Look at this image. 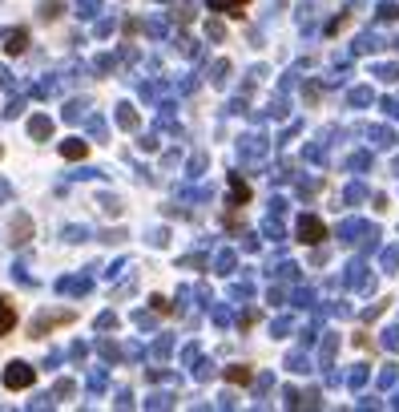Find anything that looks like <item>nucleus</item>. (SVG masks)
Listing matches in <instances>:
<instances>
[{"instance_id":"nucleus-3","label":"nucleus","mask_w":399,"mask_h":412,"mask_svg":"<svg viewBox=\"0 0 399 412\" xmlns=\"http://www.w3.org/2000/svg\"><path fill=\"white\" fill-rule=\"evenodd\" d=\"M85 154H89V146H85L81 138H65L61 142V158H69V162H81Z\"/></svg>"},{"instance_id":"nucleus-8","label":"nucleus","mask_w":399,"mask_h":412,"mask_svg":"<svg viewBox=\"0 0 399 412\" xmlns=\"http://www.w3.org/2000/svg\"><path fill=\"white\" fill-rule=\"evenodd\" d=\"M226 380H234V384H246V380H250V372H246V368H230V372H226Z\"/></svg>"},{"instance_id":"nucleus-2","label":"nucleus","mask_w":399,"mask_h":412,"mask_svg":"<svg viewBox=\"0 0 399 412\" xmlns=\"http://www.w3.org/2000/svg\"><path fill=\"white\" fill-rule=\"evenodd\" d=\"M299 239H303V243H323V239H327V227H323L315 215H306L303 222H299Z\"/></svg>"},{"instance_id":"nucleus-6","label":"nucleus","mask_w":399,"mask_h":412,"mask_svg":"<svg viewBox=\"0 0 399 412\" xmlns=\"http://www.w3.org/2000/svg\"><path fill=\"white\" fill-rule=\"evenodd\" d=\"M246 4H250V0H210V8H230V17H242Z\"/></svg>"},{"instance_id":"nucleus-7","label":"nucleus","mask_w":399,"mask_h":412,"mask_svg":"<svg viewBox=\"0 0 399 412\" xmlns=\"http://www.w3.org/2000/svg\"><path fill=\"white\" fill-rule=\"evenodd\" d=\"M230 190H234V202H246V198H250V190H246L238 178H230Z\"/></svg>"},{"instance_id":"nucleus-5","label":"nucleus","mask_w":399,"mask_h":412,"mask_svg":"<svg viewBox=\"0 0 399 412\" xmlns=\"http://www.w3.org/2000/svg\"><path fill=\"white\" fill-rule=\"evenodd\" d=\"M25 45H29V33H25V29H16V33H8V45H4V49L13 53V57H20Z\"/></svg>"},{"instance_id":"nucleus-4","label":"nucleus","mask_w":399,"mask_h":412,"mask_svg":"<svg viewBox=\"0 0 399 412\" xmlns=\"http://www.w3.org/2000/svg\"><path fill=\"white\" fill-rule=\"evenodd\" d=\"M13 328H16V312L8 303V295H0V335H8Z\"/></svg>"},{"instance_id":"nucleus-1","label":"nucleus","mask_w":399,"mask_h":412,"mask_svg":"<svg viewBox=\"0 0 399 412\" xmlns=\"http://www.w3.org/2000/svg\"><path fill=\"white\" fill-rule=\"evenodd\" d=\"M0 380H4V388H8V392H25V388H32L36 372H32L25 360H13L8 368H4V376H0Z\"/></svg>"}]
</instances>
